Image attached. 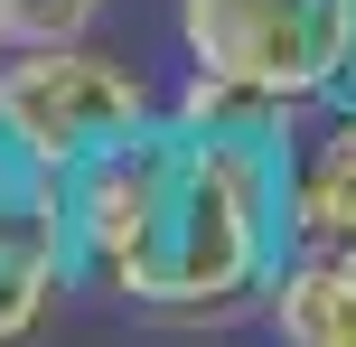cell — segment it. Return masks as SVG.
I'll list each match as a JSON object with an SVG mask.
<instances>
[{"instance_id":"5","label":"cell","mask_w":356,"mask_h":347,"mask_svg":"<svg viewBox=\"0 0 356 347\" xmlns=\"http://www.w3.org/2000/svg\"><path fill=\"white\" fill-rule=\"evenodd\" d=\"M263 319L282 347H356V235L347 244H291L272 273Z\"/></svg>"},{"instance_id":"7","label":"cell","mask_w":356,"mask_h":347,"mask_svg":"<svg viewBox=\"0 0 356 347\" xmlns=\"http://www.w3.org/2000/svg\"><path fill=\"white\" fill-rule=\"evenodd\" d=\"M0 263L19 273H56L75 291V235H66V179L38 160L0 169Z\"/></svg>"},{"instance_id":"12","label":"cell","mask_w":356,"mask_h":347,"mask_svg":"<svg viewBox=\"0 0 356 347\" xmlns=\"http://www.w3.org/2000/svg\"><path fill=\"white\" fill-rule=\"evenodd\" d=\"M0 56H10V47H0Z\"/></svg>"},{"instance_id":"9","label":"cell","mask_w":356,"mask_h":347,"mask_svg":"<svg viewBox=\"0 0 356 347\" xmlns=\"http://www.w3.org/2000/svg\"><path fill=\"white\" fill-rule=\"evenodd\" d=\"M104 0H0V47H66V38H94Z\"/></svg>"},{"instance_id":"6","label":"cell","mask_w":356,"mask_h":347,"mask_svg":"<svg viewBox=\"0 0 356 347\" xmlns=\"http://www.w3.org/2000/svg\"><path fill=\"white\" fill-rule=\"evenodd\" d=\"M356 235V113H319L291 150V244H347Z\"/></svg>"},{"instance_id":"1","label":"cell","mask_w":356,"mask_h":347,"mask_svg":"<svg viewBox=\"0 0 356 347\" xmlns=\"http://www.w3.org/2000/svg\"><path fill=\"white\" fill-rule=\"evenodd\" d=\"M291 150L300 141H225V131H178V179L160 207L131 310L160 319H225L272 291L291 263Z\"/></svg>"},{"instance_id":"10","label":"cell","mask_w":356,"mask_h":347,"mask_svg":"<svg viewBox=\"0 0 356 347\" xmlns=\"http://www.w3.org/2000/svg\"><path fill=\"white\" fill-rule=\"evenodd\" d=\"M66 291V282L56 273H19V263H0V347H19L38 329V319H47V300Z\"/></svg>"},{"instance_id":"11","label":"cell","mask_w":356,"mask_h":347,"mask_svg":"<svg viewBox=\"0 0 356 347\" xmlns=\"http://www.w3.org/2000/svg\"><path fill=\"white\" fill-rule=\"evenodd\" d=\"M319 113H356V0H347V38H338V75H328Z\"/></svg>"},{"instance_id":"2","label":"cell","mask_w":356,"mask_h":347,"mask_svg":"<svg viewBox=\"0 0 356 347\" xmlns=\"http://www.w3.org/2000/svg\"><path fill=\"white\" fill-rule=\"evenodd\" d=\"M169 113V85L141 66V56H113L94 38H66V47H10L0 56V131H10L19 160L38 169H85L94 150L131 141L141 122Z\"/></svg>"},{"instance_id":"8","label":"cell","mask_w":356,"mask_h":347,"mask_svg":"<svg viewBox=\"0 0 356 347\" xmlns=\"http://www.w3.org/2000/svg\"><path fill=\"white\" fill-rule=\"evenodd\" d=\"M169 122H178V131H225V141H300L309 113L291 104V94L244 85V75L178 66V85H169Z\"/></svg>"},{"instance_id":"3","label":"cell","mask_w":356,"mask_h":347,"mask_svg":"<svg viewBox=\"0 0 356 347\" xmlns=\"http://www.w3.org/2000/svg\"><path fill=\"white\" fill-rule=\"evenodd\" d=\"M338 38H347V0H178L188 66L291 94L300 113H319L328 75H338Z\"/></svg>"},{"instance_id":"4","label":"cell","mask_w":356,"mask_h":347,"mask_svg":"<svg viewBox=\"0 0 356 347\" xmlns=\"http://www.w3.org/2000/svg\"><path fill=\"white\" fill-rule=\"evenodd\" d=\"M178 179V122H141L131 141L94 150L85 169H66V235H75V282L85 291H131L150 235H160V207Z\"/></svg>"}]
</instances>
